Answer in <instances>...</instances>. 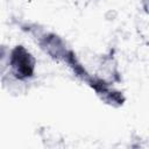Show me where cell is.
<instances>
[{
    "label": "cell",
    "mask_w": 149,
    "mask_h": 149,
    "mask_svg": "<svg viewBox=\"0 0 149 149\" xmlns=\"http://www.w3.org/2000/svg\"><path fill=\"white\" fill-rule=\"evenodd\" d=\"M9 65L15 78L24 80L33 77L35 70V59L24 47L17 45L9 54Z\"/></svg>",
    "instance_id": "obj_1"
},
{
    "label": "cell",
    "mask_w": 149,
    "mask_h": 149,
    "mask_svg": "<svg viewBox=\"0 0 149 149\" xmlns=\"http://www.w3.org/2000/svg\"><path fill=\"white\" fill-rule=\"evenodd\" d=\"M40 44H41V48L54 58H57V59L61 57L65 58L68 55V51L64 47L63 41L54 34H50V35L43 37V40L41 41Z\"/></svg>",
    "instance_id": "obj_2"
}]
</instances>
